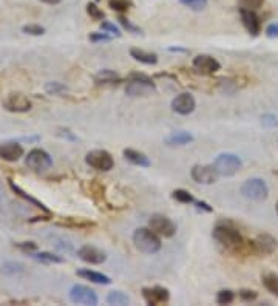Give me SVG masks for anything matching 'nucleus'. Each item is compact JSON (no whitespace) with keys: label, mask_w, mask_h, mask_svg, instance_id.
<instances>
[{"label":"nucleus","mask_w":278,"mask_h":306,"mask_svg":"<svg viewBox=\"0 0 278 306\" xmlns=\"http://www.w3.org/2000/svg\"><path fill=\"white\" fill-rule=\"evenodd\" d=\"M212 235H213L216 243H219L221 246H224L229 250H236V249L244 246L243 235L238 232V229H235L233 226H230L227 223L216 224Z\"/></svg>","instance_id":"nucleus-1"},{"label":"nucleus","mask_w":278,"mask_h":306,"mask_svg":"<svg viewBox=\"0 0 278 306\" xmlns=\"http://www.w3.org/2000/svg\"><path fill=\"white\" fill-rule=\"evenodd\" d=\"M133 244L142 254H156L162 246L159 235L150 227H138L133 233Z\"/></svg>","instance_id":"nucleus-2"},{"label":"nucleus","mask_w":278,"mask_h":306,"mask_svg":"<svg viewBox=\"0 0 278 306\" xmlns=\"http://www.w3.org/2000/svg\"><path fill=\"white\" fill-rule=\"evenodd\" d=\"M156 90L155 82L152 78L142 75V73H132L128 76V84L125 87V93L128 96H149Z\"/></svg>","instance_id":"nucleus-3"},{"label":"nucleus","mask_w":278,"mask_h":306,"mask_svg":"<svg viewBox=\"0 0 278 306\" xmlns=\"http://www.w3.org/2000/svg\"><path fill=\"white\" fill-rule=\"evenodd\" d=\"M241 193L244 198L250 201L261 203L267 198L269 189H267V184L261 178H250L241 186Z\"/></svg>","instance_id":"nucleus-4"},{"label":"nucleus","mask_w":278,"mask_h":306,"mask_svg":"<svg viewBox=\"0 0 278 306\" xmlns=\"http://www.w3.org/2000/svg\"><path fill=\"white\" fill-rule=\"evenodd\" d=\"M213 167L216 169L219 176H232L243 167V163H241L239 156H236L233 153H221L216 156Z\"/></svg>","instance_id":"nucleus-5"},{"label":"nucleus","mask_w":278,"mask_h":306,"mask_svg":"<svg viewBox=\"0 0 278 306\" xmlns=\"http://www.w3.org/2000/svg\"><path fill=\"white\" fill-rule=\"evenodd\" d=\"M85 163L99 172H108L115 167V159L113 156L107 152V150H91L85 155Z\"/></svg>","instance_id":"nucleus-6"},{"label":"nucleus","mask_w":278,"mask_h":306,"mask_svg":"<svg viewBox=\"0 0 278 306\" xmlns=\"http://www.w3.org/2000/svg\"><path fill=\"white\" fill-rule=\"evenodd\" d=\"M149 227L156 232L159 237L164 238H172L176 233V224L172 221V218L162 215V213H155L149 220Z\"/></svg>","instance_id":"nucleus-7"},{"label":"nucleus","mask_w":278,"mask_h":306,"mask_svg":"<svg viewBox=\"0 0 278 306\" xmlns=\"http://www.w3.org/2000/svg\"><path fill=\"white\" fill-rule=\"evenodd\" d=\"M25 164L30 169H33V170L42 172V170L51 169L53 159H51V156L45 150H42V149H33L31 152H28V155L25 158Z\"/></svg>","instance_id":"nucleus-8"},{"label":"nucleus","mask_w":278,"mask_h":306,"mask_svg":"<svg viewBox=\"0 0 278 306\" xmlns=\"http://www.w3.org/2000/svg\"><path fill=\"white\" fill-rule=\"evenodd\" d=\"M70 300L76 304H88V306L98 304L96 292L85 284H75L70 289Z\"/></svg>","instance_id":"nucleus-9"},{"label":"nucleus","mask_w":278,"mask_h":306,"mask_svg":"<svg viewBox=\"0 0 278 306\" xmlns=\"http://www.w3.org/2000/svg\"><path fill=\"white\" fill-rule=\"evenodd\" d=\"M4 107L8 112H13V113H25V112H30L31 110L33 104L22 93H10L8 98L4 101Z\"/></svg>","instance_id":"nucleus-10"},{"label":"nucleus","mask_w":278,"mask_h":306,"mask_svg":"<svg viewBox=\"0 0 278 306\" xmlns=\"http://www.w3.org/2000/svg\"><path fill=\"white\" fill-rule=\"evenodd\" d=\"M193 181H196L198 184H213L216 183L219 173L216 172V169L212 166H201V164H196L192 167V172H190Z\"/></svg>","instance_id":"nucleus-11"},{"label":"nucleus","mask_w":278,"mask_h":306,"mask_svg":"<svg viewBox=\"0 0 278 306\" xmlns=\"http://www.w3.org/2000/svg\"><path fill=\"white\" fill-rule=\"evenodd\" d=\"M196 107V101L193 98V95L190 93H179L176 98H173L172 101V110L178 115H190Z\"/></svg>","instance_id":"nucleus-12"},{"label":"nucleus","mask_w":278,"mask_h":306,"mask_svg":"<svg viewBox=\"0 0 278 306\" xmlns=\"http://www.w3.org/2000/svg\"><path fill=\"white\" fill-rule=\"evenodd\" d=\"M142 297L147 301V304H162L167 303L170 298V292L167 287L162 286H153V287H142Z\"/></svg>","instance_id":"nucleus-13"},{"label":"nucleus","mask_w":278,"mask_h":306,"mask_svg":"<svg viewBox=\"0 0 278 306\" xmlns=\"http://www.w3.org/2000/svg\"><path fill=\"white\" fill-rule=\"evenodd\" d=\"M239 16H241V22L244 25V28L249 31V34L252 36H258L261 33V21L256 16L255 10H249V8H239Z\"/></svg>","instance_id":"nucleus-14"},{"label":"nucleus","mask_w":278,"mask_h":306,"mask_svg":"<svg viewBox=\"0 0 278 306\" xmlns=\"http://www.w3.org/2000/svg\"><path fill=\"white\" fill-rule=\"evenodd\" d=\"M192 64H193V68L196 71H199L201 75H213V73H216L221 68V64L215 58H212L209 55L196 56Z\"/></svg>","instance_id":"nucleus-15"},{"label":"nucleus","mask_w":278,"mask_h":306,"mask_svg":"<svg viewBox=\"0 0 278 306\" xmlns=\"http://www.w3.org/2000/svg\"><path fill=\"white\" fill-rule=\"evenodd\" d=\"M78 257L88 264H102L107 260V254L104 250H101L95 246H90V244L82 246L78 250Z\"/></svg>","instance_id":"nucleus-16"},{"label":"nucleus","mask_w":278,"mask_h":306,"mask_svg":"<svg viewBox=\"0 0 278 306\" xmlns=\"http://www.w3.org/2000/svg\"><path fill=\"white\" fill-rule=\"evenodd\" d=\"M24 155H25L24 147H22L19 142H16V141H8V142L0 144V158H2L4 161L16 163V161H19Z\"/></svg>","instance_id":"nucleus-17"},{"label":"nucleus","mask_w":278,"mask_h":306,"mask_svg":"<svg viewBox=\"0 0 278 306\" xmlns=\"http://www.w3.org/2000/svg\"><path fill=\"white\" fill-rule=\"evenodd\" d=\"M252 246H253L255 252L272 254L276 249V240L267 233H263V235H258L255 241H252Z\"/></svg>","instance_id":"nucleus-18"},{"label":"nucleus","mask_w":278,"mask_h":306,"mask_svg":"<svg viewBox=\"0 0 278 306\" xmlns=\"http://www.w3.org/2000/svg\"><path fill=\"white\" fill-rule=\"evenodd\" d=\"M87 186H88V196H91L98 204H101V207H102V204L104 206L108 204L107 203V198H105V187L98 179L88 181Z\"/></svg>","instance_id":"nucleus-19"},{"label":"nucleus","mask_w":278,"mask_h":306,"mask_svg":"<svg viewBox=\"0 0 278 306\" xmlns=\"http://www.w3.org/2000/svg\"><path fill=\"white\" fill-rule=\"evenodd\" d=\"M124 158L127 161H130L132 164L139 166V167H150L152 166V161L149 159V156L145 153L139 152V150H135V149H125Z\"/></svg>","instance_id":"nucleus-20"},{"label":"nucleus","mask_w":278,"mask_h":306,"mask_svg":"<svg viewBox=\"0 0 278 306\" xmlns=\"http://www.w3.org/2000/svg\"><path fill=\"white\" fill-rule=\"evenodd\" d=\"M79 277L85 278V280H90L91 283H98V284H110L112 283V278L105 274H101V272H95V271H90V269H79L76 272Z\"/></svg>","instance_id":"nucleus-21"},{"label":"nucleus","mask_w":278,"mask_h":306,"mask_svg":"<svg viewBox=\"0 0 278 306\" xmlns=\"http://www.w3.org/2000/svg\"><path fill=\"white\" fill-rule=\"evenodd\" d=\"M130 56L135 61H138L141 64H145V65H155L158 62V56L155 53H150V51H145V50H141V48H132Z\"/></svg>","instance_id":"nucleus-22"},{"label":"nucleus","mask_w":278,"mask_h":306,"mask_svg":"<svg viewBox=\"0 0 278 306\" xmlns=\"http://www.w3.org/2000/svg\"><path fill=\"white\" fill-rule=\"evenodd\" d=\"M193 135H190L189 132L186 130H178V132H173L167 139L165 142L169 146H186V144H190L193 142Z\"/></svg>","instance_id":"nucleus-23"},{"label":"nucleus","mask_w":278,"mask_h":306,"mask_svg":"<svg viewBox=\"0 0 278 306\" xmlns=\"http://www.w3.org/2000/svg\"><path fill=\"white\" fill-rule=\"evenodd\" d=\"M95 81L98 85H115V84H119L121 78L113 70H101L95 76Z\"/></svg>","instance_id":"nucleus-24"},{"label":"nucleus","mask_w":278,"mask_h":306,"mask_svg":"<svg viewBox=\"0 0 278 306\" xmlns=\"http://www.w3.org/2000/svg\"><path fill=\"white\" fill-rule=\"evenodd\" d=\"M58 224L64 226V227H70V229H79V230L90 229V227L96 226V223H93L90 220H85V218H67V220H64Z\"/></svg>","instance_id":"nucleus-25"},{"label":"nucleus","mask_w":278,"mask_h":306,"mask_svg":"<svg viewBox=\"0 0 278 306\" xmlns=\"http://www.w3.org/2000/svg\"><path fill=\"white\" fill-rule=\"evenodd\" d=\"M261 280H263V286H264L270 294H273L275 297H278V274L266 272V274H263Z\"/></svg>","instance_id":"nucleus-26"},{"label":"nucleus","mask_w":278,"mask_h":306,"mask_svg":"<svg viewBox=\"0 0 278 306\" xmlns=\"http://www.w3.org/2000/svg\"><path fill=\"white\" fill-rule=\"evenodd\" d=\"M33 258L38 260L39 263H44V264H56V263H64V258L58 254H53V252H34L33 254Z\"/></svg>","instance_id":"nucleus-27"},{"label":"nucleus","mask_w":278,"mask_h":306,"mask_svg":"<svg viewBox=\"0 0 278 306\" xmlns=\"http://www.w3.org/2000/svg\"><path fill=\"white\" fill-rule=\"evenodd\" d=\"M107 303L108 304H119V306H124V304H128L130 303V297L122 292V291H112L108 295H107Z\"/></svg>","instance_id":"nucleus-28"},{"label":"nucleus","mask_w":278,"mask_h":306,"mask_svg":"<svg viewBox=\"0 0 278 306\" xmlns=\"http://www.w3.org/2000/svg\"><path fill=\"white\" fill-rule=\"evenodd\" d=\"M10 186H11V189L14 190V193H17L19 196H22V198H24V200H27L28 203H31V204H34L36 207H39V209H42L44 212H47V213H50V210H48V209H47V207H45V206H44V204H42L41 201H38V200H34L33 196H30V195H28L27 192H24V190H22V189H21L19 186H16V184H14L13 181H10Z\"/></svg>","instance_id":"nucleus-29"},{"label":"nucleus","mask_w":278,"mask_h":306,"mask_svg":"<svg viewBox=\"0 0 278 306\" xmlns=\"http://www.w3.org/2000/svg\"><path fill=\"white\" fill-rule=\"evenodd\" d=\"M172 196H173V200H176L178 203H182V204H195V201H196V200L192 196V193L187 192V190H184V189H176V190H173Z\"/></svg>","instance_id":"nucleus-30"},{"label":"nucleus","mask_w":278,"mask_h":306,"mask_svg":"<svg viewBox=\"0 0 278 306\" xmlns=\"http://www.w3.org/2000/svg\"><path fill=\"white\" fill-rule=\"evenodd\" d=\"M133 4L130 0H108V7L113 10V11H118V13H125L127 10H130Z\"/></svg>","instance_id":"nucleus-31"},{"label":"nucleus","mask_w":278,"mask_h":306,"mask_svg":"<svg viewBox=\"0 0 278 306\" xmlns=\"http://www.w3.org/2000/svg\"><path fill=\"white\" fill-rule=\"evenodd\" d=\"M179 4L193 11H201L207 7V0H179Z\"/></svg>","instance_id":"nucleus-32"},{"label":"nucleus","mask_w":278,"mask_h":306,"mask_svg":"<svg viewBox=\"0 0 278 306\" xmlns=\"http://www.w3.org/2000/svg\"><path fill=\"white\" fill-rule=\"evenodd\" d=\"M235 298V294L230 289H223L216 295V303L218 304H230Z\"/></svg>","instance_id":"nucleus-33"},{"label":"nucleus","mask_w":278,"mask_h":306,"mask_svg":"<svg viewBox=\"0 0 278 306\" xmlns=\"http://www.w3.org/2000/svg\"><path fill=\"white\" fill-rule=\"evenodd\" d=\"M67 90H68V87L61 82H48L45 85V92L48 95H61V93H65Z\"/></svg>","instance_id":"nucleus-34"},{"label":"nucleus","mask_w":278,"mask_h":306,"mask_svg":"<svg viewBox=\"0 0 278 306\" xmlns=\"http://www.w3.org/2000/svg\"><path fill=\"white\" fill-rule=\"evenodd\" d=\"M87 13H88V16H90L91 19H95V21H102V19L105 17L104 11H102L96 4H88V5H87Z\"/></svg>","instance_id":"nucleus-35"},{"label":"nucleus","mask_w":278,"mask_h":306,"mask_svg":"<svg viewBox=\"0 0 278 306\" xmlns=\"http://www.w3.org/2000/svg\"><path fill=\"white\" fill-rule=\"evenodd\" d=\"M24 33L31 34V36H42V34H45V28L41 27V25L31 24V25H25V27H24Z\"/></svg>","instance_id":"nucleus-36"},{"label":"nucleus","mask_w":278,"mask_h":306,"mask_svg":"<svg viewBox=\"0 0 278 306\" xmlns=\"http://www.w3.org/2000/svg\"><path fill=\"white\" fill-rule=\"evenodd\" d=\"M118 21H119V24H121V25H122L128 33H135V34H139V33H141V30H139L136 25H133L128 19H125L124 16H119V19H118Z\"/></svg>","instance_id":"nucleus-37"},{"label":"nucleus","mask_w":278,"mask_h":306,"mask_svg":"<svg viewBox=\"0 0 278 306\" xmlns=\"http://www.w3.org/2000/svg\"><path fill=\"white\" fill-rule=\"evenodd\" d=\"M239 4L243 8H249V10H258L263 7L264 0H239Z\"/></svg>","instance_id":"nucleus-38"},{"label":"nucleus","mask_w":278,"mask_h":306,"mask_svg":"<svg viewBox=\"0 0 278 306\" xmlns=\"http://www.w3.org/2000/svg\"><path fill=\"white\" fill-rule=\"evenodd\" d=\"M101 30H102L104 33L113 34V36H116V38H119V36H121V33H119V28H118L116 25L110 24V22H102V24H101Z\"/></svg>","instance_id":"nucleus-39"},{"label":"nucleus","mask_w":278,"mask_h":306,"mask_svg":"<svg viewBox=\"0 0 278 306\" xmlns=\"http://www.w3.org/2000/svg\"><path fill=\"white\" fill-rule=\"evenodd\" d=\"M21 250H24V252H28V255H33L36 250H38V244L36 243H33V241H25V243H17L16 244Z\"/></svg>","instance_id":"nucleus-40"},{"label":"nucleus","mask_w":278,"mask_h":306,"mask_svg":"<svg viewBox=\"0 0 278 306\" xmlns=\"http://www.w3.org/2000/svg\"><path fill=\"white\" fill-rule=\"evenodd\" d=\"M239 297L244 301H253V300H256L258 292L256 291H252V289H241L239 291Z\"/></svg>","instance_id":"nucleus-41"},{"label":"nucleus","mask_w":278,"mask_h":306,"mask_svg":"<svg viewBox=\"0 0 278 306\" xmlns=\"http://www.w3.org/2000/svg\"><path fill=\"white\" fill-rule=\"evenodd\" d=\"M10 271H11V274L22 272V271H24V266L19 264V263H5V264H4V272H5V274H10Z\"/></svg>","instance_id":"nucleus-42"},{"label":"nucleus","mask_w":278,"mask_h":306,"mask_svg":"<svg viewBox=\"0 0 278 306\" xmlns=\"http://www.w3.org/2000/svg\"><path fill=\"white\" fill-rule=\"evenodd\" d=\"M90 41L91 42H108V41H112V38L107 33H93V34H90Z\"/></svg>","instance_id":"nucleus-43"},{"label":"nucleus","mask_w":278,"mask_h":306,"mask_svg":"<svg viewBox=\"0 0 278 306\" xmlns=\"http://www.w3.org/2000/svg\"><path fill=\"white\" fill-rule=\"evenodd\" d=\"M261 119H263V125H266V127H275L278 124V121L273 115H264Z\"/></svg>","instance_id":"nucleus-44"},{"label":"nucleus","mask_w":278,"mask_h":306,"mask_svg":"<svg viewBox=\"0 0 278 306\" xmlns=\"http://www.w3.org/2000/svg\"><path fill=\"white\" fill-rule=\"evenodd\" d=\"M266 36L267 38H278V22H275V24H270L267 28H266Z\"/></svg>","instance_id":"nucleus-45"},{"label":"nucleus","mask_w":278,"mask_h":306,"mask_svg":"<svg viewBox=\"0 0 278 306\" xmlns=\"http://www.w3.org/2000/svg\"><path fill=\"white\" fill-rule=\"evenodd\" d=\"M59 135H61V136H64V138H68V139H71V141H76V139H78V138H76L70 130H68V129H65V130H64V129H62V130H59Z\"/></svg>","instance_id":"nucleus-46"},{"label":"nucleus","mask_w":278,"mask_h":306,"mask_svg":"<svg viewBox=\"0 0 278 306\" xmlns=\"http://www.w3.org/2000/svg\"><path fill=\"white\" fill-rule=\"evenodd\" d=\"M42 4H47V5H58V4H61L62 0H41Z\"/></svg>","instance_id":"nucleus-47"},{"label":"nucleus","mask_w":278,"mask_h":306,"mask_svg":"<svg viewBox=\"0 0 278 306\" xmlns=\"http://www.w3.org/2000/svg\"><path fill=\"white\" fill-rule=\"evenodd\" d=\"M276 213H278V203H276Z\"/></svg>","instance_id":"nucleus-48"},{"label":"nucleus","mask_w":278,"mask_h":306,"mask_svg":"<svg viewBox=\"0 0 278 306\" xmlns=\"http://www.w3.org/2000/svg\"><path fill=\"white\" fill-rule=\"evenodd\" d=\"M96 2H99V0H96Z\"/></svg>","instance_id":"nucleus-49"}]
</instances>
